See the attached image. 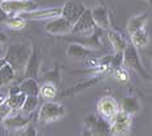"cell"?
Masks as SVG:
<instances>
[{"mask_svg":"<svg viewBox=\"0 0 152 136\" xmlns=\"http://www.w3.org/2000/svg\"><path fill=\"white\" fill-rule=\"evenodd\" d=\"M31 51L33 48L27 44H13L7 48L4 58L7 64L15 70V73L23 71L26 62L31 55Z\"/></svg>","mask_w":152,"mask_h":136,"instance_id":"1","label":"cell"},{"mask_svg":"<svg viewBox=\"0 0 152 136\" xmlns=\"http://www.w3.org/2000/svg\"><path fill=\"white\" fill-rule=\"evenodd\" d=\"M122 65H125L127 69L135 71L137 74H139L142 78L150 79V74L144 69V66L142 65L139 53H138V48H135L133 44H127L126 48L122 52Z\"/></svg>","mask_w":152,"mask_h":136,"instance_id":"2","label":"cell"},{"mask_svg":"<svg viewBox=\"0 0 152 136\" xmlns=\"http://www.w3.org/2000/svg\"><path fill=\"white\" fill-rule=\"evenodd\" d=\"M85 124V132H82L83 135H110V124L109 121L103 118L99 114H91L83 121Z\"/></svg>","mask_w":152,"mask_h":136,"instance_id":"3","label":"cell"},{"mask_svg":"<svg viewBox=\"0 0 152 136\" xmlns=\"http://www.w3.org/2000/svg\"><path fill=\"white\" fill-rule=\"evenodd\" d=\"M65 116V108L61 104L53 103V101H46L40 108L38 114L40 123H50L52 121H57Z\"/></svg>","mask_w":152,"mask_h":136,"instance_id":"4","label":"cell"},{"mask_svg":"<svg viewBox=\"0 0 152 136\" xmlns=\"http://www.w3.org/2000/svg\"><path fill=\"white\" fill-rule=\"evenodd\" d=\"M102 34H103V29L96 26V29L94 30V33L88 34V35H75L73 34L72 36H66L65 39L70 43H78L81 45L90 48V49L95 51L103 47L102 44Z\"/></svg>","mask_w":152,"mask_h":136,"instance_id":"5","label":"cell"},{"mask_svg":"<svg viewBox=\"0 0 152 136\" xmlns=\"http://www.w3.org/2000/svg\"><path fill=\"white\" fill-rule=\"evenodd\" d=\"M96 29V25L92 20L91 16V10L85 9V12L78 17V20L73 23L72 27V33L75 35H88V34L94 33V30Z\"/></svg>","mask_w":152,"mask_h":136,"instance_id":"6","label":"cell"},{"mask_svg":"<svg viewBox=\"0 0 152 136\" xmlns=\"http://www.w3.org/2000/svg\"><path fill=\"white\" fill-rule=\"evenodd\" d=\"M3 10L9 16H16L18 13L30 12L38 8V4L35 1L30 0H7V1L0 3Z\"/></svg>","mask_w":152,"mask_h":136,"instance_id":"7","label":"cell"},{"mask_svg":"<svg viewBox=\"0 0 152 136\" xmlns=\"http://www.w3.org/2000/svg\"><path fill=\"white\" fill-rule=\"evenodd\" d=\"M110 135H125L129 132L131 126V116L118 110L110 118Z\"/></svg>","mask_w":152,"mask_h":136,"instance_id":"8","label":"cell"},{"mask_svg":"<svg viewBox=\"0 0 152 136\" xmlns=\"http://www.w3.org/2000/svg\"><path fill=\"white\" fill-rule=\"evenodd\" d=\"M72 25L68 20H65L63 16H57L48 20V22L44 25V30L51 35H69L72 33Z\"/></svg>","mask_w":152,"mask_h":136,"instance_id":"9","label":"cell"},{"mask_svg":"<svg viewBox=\"0 0 152 136\" xmlns=\"http://www.w3.org/2000/svg\"><path fill=\"white\" fill-rule=\"evenodd\" d=\"M61 15V8H51V9H34L30 12L18 13L16 16H20L25 21H40V20H51L53 17Z\"/></svg>","mask_w":152,"mask_h":136,"instance_id":"10","label":"cell"},{"mask_svg":"<svg viewBox=\"0 0 152 136\" xmlns=\"http://www.w3.org/2000/svg\"><path fill=\"white\" fill-rule=\"evenodd\" d=\"M86 7L79 1H75V0H69L61 8V15L65 20H68L69 22L73 25L75 21L78 20V17L85 12Z\"/></svg>","mask_w":152,"mask_h":136,"instance_id":"11","label":"cell"},{"mask_svg":"<svg viewBox=\"0 0 152 136\" xmlns=\"http://www.w3.org/2000/svg\"><path fill=\"white\" fill-rule=\"evenodd\" d=\"M120 110V106L117 104V101L110 96H105V97H102L99 101H98V113L99 116H102L103 118L110 121L117 111Z\"/></svg>","mask_w":152,"mask_h":136,"instance_id":"12","label":"cell"},{"mask_svg":"<svg viewBox=\"0 0 152 136\" xmlns=\"http://www.w3.org/2000/svg\"><path fill=\"white\" fill-rule=\"evenodd\" d=\"M30 116H31V114H30ZM30 116H25V114H20V116H13V117L8 116L1 123L7 131L17 132V134H18L26 124H29L30 122H31V117Z\"/></svg>","mask_w":152,"mask_h":136,"instance_id":"13","label":"cell"},{"mask_svg":"<svg viewBox=\"0 0 152 136\" xmlns=\"http://www.w3.org/2000/svg\"><path fill=\"white\" fill-rule=\"evenodd\" d=\"M40 65H42V58H40L39 53L37 49L31 51L29 60H27L25 69H23V76L25 78H37L40 71Z\"/></svg>","mask_w":152,"mask_h":136,"instance_id":"14","label":"cell"},{"mask_svg":"<svg viewBox=\"0 0 152 136\" xmlns=\"http://www.w3.org/2000/svg\"><path fill=\"white\" fill-rule=\"evenodd\" d=\"M91 10V16L92 20H94L95 25L100 27L103 30H107L110 27V18H109V13L107 8L104 5H98L95 7L94 9H90Z\"/></svg>","mask_w":152,"mask_h":136,"instance_id":"15","label":"cell"},{"mask_svg":"<svg viewBox=\"0 0 152 136\" xmlns=\"http://www.w3.org/2000/svg\"><path fill=\"white\" fill-rule=\"evenodd\" d=\"M66 55L72 58H78V60H86L87 57L94 56V51L90 48L81 45L78 43H72L66 48Z\"/></svg>","mask_w":152,"mask_h":136,"instance_id":"16","label":"cell"},{"mask_svg":"<svg viewBox=\"0 0 152 136\" xmlns=\"http://www.w3.org/2000/svg\"><path fill=\"white\" fill-rule=\"evenodd\" d=\"M108 40L110 45H112V48L115 49V52H118V53H122L124 49L126 48L127 45V41L125 39V36L122 35L121 33L116 30H109L108 31Z\"/></svg>","mask_w":152,"mask_h":136,"instance_id":"17","label":"cell"},{"mask_svg":"<svg viewBox=\"0 0 152 136\" xmlns=\"http://www.w3.org/2000/svg\"><path fill=\"white\" fill-rule=\"evenodd\" d=\"M120 110H122L124 113L129 114V116L137 114L140 110V100L135 96H127L121 103Z\"/></svg>","mask_w":152,"mask_h":136,"instance_id":"18","label":"cell"},{"mask_svg":"<svg viewBox=\"0 0 152 136\" xmlns=\"http://www.w3.org/2000/svg\"><path fill=\"white\" fill-rule=\"evenodd\" d=\"M17 87L26 96H39V84L35 78H25Z\"/></svg>","mask_w":152,"mask_h":136,"instance_id":"19","label":"cell"},{"mask_svg":"<svg viewBox=\"0 0 152 136\" xmlns=\"http://www.w3.org/2000/svg\"><path fill=\"white\" fill-rule=\"evenodd\" d=\"M148 17H150V13L146 12V13H140V15H137V16H133L129 20V22H127V33L129 34H133L134 31L142 29V27L146 26L147 23V20Z\"/></svg>","mask_w":152,"mask_h":136,"instance_id":"20","label":"cell"},{"mask_svg":"<svg viewBox=\"0 0 152 136\" xmlns=\"http://www.w3.org/2000/svg\"><path fill=\"white\" fill-rule=\"evenodd\" d=\"M103 76H104V74H102V75H95V76H92V79H88V81H86V82H83V83H79V84L72 87V88H69V89L65 91V92H63L61 95H63V96L77 95L79 91L86 89V88H88V87H92L94 84H96V83H99V82L103 79Z\"/></svg>","mask_w":152,"mask_h":136,"instance_id":"21","label":"cell"},{"mask_svg":"<svg viewBox=\"0 0 152 136\" xmlns=\"http://www.w3.org/2000/svg\"><path fill=\"white\" fill-rule=\"evenodd\" d=\"M131 35V44L134 45L135 48H143L146 47L148 44V40H150V36H148V33L147 30L144 29V27H142V29L134 31L133 34H130Z\"/></svg>","mask_w":152,"mask_h":136,"instance_id":"22","label":"cell"},{"mask_svg":"<svg viewBox=\"0 0 152 136\" xmlns=\"http://www.w3.org/2000/svg\"><path fill=\"white\" fill-rule=\"evenodd\" d=\"M38 105H39V99L38 96H26L23 100V104L21 106V114L25 116H30L37 110Z\"/></svg>","mask_w":152,"mask_h":136,"instance_id":"23","label":"cell"},{"mask_svg":"<svg viewBox=\"0 0 152 136\" xmlns=\"http://www.w3.org/2000/svg\"><path fill=\"white\" fill-rule=\"evenodd\" d=\"M39 95L43 100L50 101L56 97L57 95V87L52 83H44L42 87H39Z\"/></svg>","mask_w":152,"mask_h":136,"instance_id":"24","label":"cell"},{"mask_svg":"<svg viewBox=\"0 0 152 136\" xmlns=\"http://www.w3.org/2000/svg\"><path fill=\"white\" fill-rule=\"evenodd\" d=\"M16 76L15 70L9 66L8 64H5L4 66L0 68V87L8 84L9 82H12Z\"/></svg>","mask_w":152,"mask_h":136,"instance_id":"25","label":"cell"},{"mask_svg":"<svg viewBox=\"0 0 152 136\" xmlns=\"http://www.w3.org/2000/svg\"><path fill=\"white\" fill-rule=\"evenodd\" d=\"M42 79L44 81V83H52V84H55L57 87L61 82V74H60V69H58V66H56L53 70L46 73V74L42 76Z\"/></svg>","mask_w":152,"mask_h":136,"instance_id":"26","label":"cell"},{"mask_svg":"<svg viewBox=\"0 0 152 136\" xmlns=\"http://www.w3.org/2000/svg\"><path fill=\"white\" fill-rule=\"evenodd\" d=\"M4 25H7L9 29H13V30H21L25 27L26 21L21 18L20 16H9L4 22Z\"/></svg>","mask_w":152,"mask_h":136,"instance_id":"27","label":"cell"},{"mask_svg":"<svg viewBox=\"0 0 152 136\" xmlns=\"http://www.w3.org/2000/svg\"><path fill=\"white\" fill-rule=\"evenodd\" d=\"M113 78L120 83H127L129 82V73L122 66H118V68L113 69Z\"/></svg>","mask_w":152,"mask_h":136,"instance_id":"28","label":"cell"},{"mask_svg":"<svg viewBox=\"0 0 152 136\" xmlns=\"http://www.w3.org/2000/svg\"><path fill=\"white\" fill-rule=\"evenodd\" d=\"M12 111H13V110L11 109V106H9L7 103L0 104V123H1V122L4 121L8 116H11Z\"/></svg>","mask_w":152,"mask_h":136,"instance_id":"29","label":"cell"},{"mask_svg":"<svg viewBox=\"0 0 152 136\" xmlns=\"http://www.w3.org/2000/svg\"><path fill=\"white\" fill-rule=\"evenodd\" d=\"M18 135H22V136H35V135H38V132L35 130V127L31 124V122H30L29 124H26V126L18 132Z\"/></svg>","mask_w":152,"mask_h":136,"instance_id":"30","label":"cell"},{"mask_svg":"<svg viewBox=\"0 0 152 136\" xmlns=\"http://www.w3.org/2000/svg\"><path fill=\"white\" fill-rule=\"evenodd\" d=\"M9 17V15H7V13L3 10V8H1V5H0V23H4L5 21H7V18Z\"/></svg>","mask_w":152,"mask_h":136,"instance_id":"31","label":"cell"},{"mask_svg":"<svg viewBox=\"0 0 152 136\" xmlns=\"http://www.w3.org/2000/svg\"><path fill=\"white\" fill-rule=\"evenodd\" d=\"M4 43H5V41H1V40H0V58H3V57H4L5 51H7V48H5Z\"/></svg>","mask_w":152,"mask_h":136,"instance_id":"32","label":"cell"},{"mask_svg":"<svg viewBox=\"0 0 152 136\" xmlns=\"http://www.w3.org/2000/svg\"><path fill=\"white\" fill-rule=\"evenodd\" d=\"M8 95H9V92H3V91H0V104L5 103V100H7V97H8Z\"/></svg>","mask_w":152,"mask_h":136,"instance_id":"33","label":"cell"},{"mask_svg":"<svg viewBox=\"0 0 152 136\" xmlns=\"http://www.w3.org/2000/svg\"><path fill=\"white\" fill-rule=\"evenodd\" d=\"M0 40H1V41H7V35H5V33L3 30H0Z\"/></svg>","mask_w":152,"mask_h":136,"instance_id":"34","label":"cell"},{"mask_svg":"<svg viewBox=\"0 0 152 136\" xmlns=\"http://www.w3.org/2000/svg\"><path fill=\"white\" fill-rule=\"evenodd\" d=\"M7 64V61H5V58L3 57V58H0V68H1V66H4Z\"/></svg>","mask_w":152,"mask_h":136,"instance_id":"35","label":"cell"},{"mask_svg":"<svg viewBox=\"0 0 152 136\" xmlns=\"http://www.w3.org/2000/svg\"><path fill=\"white\" fill-rule=\"evenodd\" d=\"M3 1H7V0H0V3H3Z\"/></svg>","mask_w":152,"mask_h":136,"instance_id":"36","label":"cell"}]
</instances>
